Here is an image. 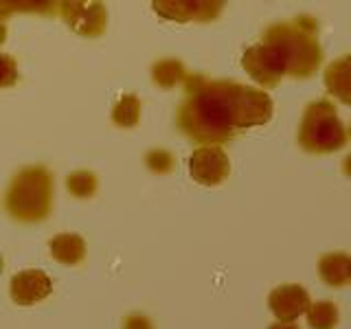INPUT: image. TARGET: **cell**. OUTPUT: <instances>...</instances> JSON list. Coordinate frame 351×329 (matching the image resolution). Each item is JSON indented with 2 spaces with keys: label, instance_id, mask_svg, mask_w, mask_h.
Returning a JSON list of instances; mask_svg holds the SVG:
<instances>
[{
  "label": "cell",
  "instance_id": "obj_12",
  "mask_svg": "<svg viewBox=\"0 0 351 329\" xmlns=\"http://www.w3.org/2000/svg\"><path fill=\"white\" fill-rule=\"evenodd\" d=\"M318 277L329 288H343L351 283V257L345 252H327L318 261Z\"/></svg>",
  "mask_w": 351,
  "mask_h": 329
},
{
  "label": "cell",
  "instance_id": "obj_11",
  "mask_svg": "<svg viewBox=\"0 0 351 329\" xmlns=\"http://www.w3.org/2000/svg\"><path fill=\"white\" fill-rule=\"evenodd\" d=\"M323 82L327 93L345 106H351V55H343L325 69Z\"/></svg>",
  "mask_w": 351,
  "mask_h": 329
},
{
  "label": "cell",
  "instance_id": "obj_14",
  "mask_svg": "<svg viewBox=\"0 0 351 329\" xmlns=\"http://www.w3.org/2000/svg\"><path fill=\"white\" fill-rule=\"evenodd\" d=\"M186 77H189V73L184 71L182 62L178 60H158L152 66V82L158 88H165V90H169L176 84H184Z\"/></svg>",
  "mask_w": 351,
  "mask_h": 329
},
{
  "label": "cell",
  "instance_id": "obj_2",
  "mask_svg": "<svg viewBox=\"0 0 351 329\" xmlns=\"http://www.w3.org/2000/svg\"><path fill=\"white\" fill-rule=\"evenodd\" d=\"M261 42L272 51L285 77H312L323 62L318 44V22L312 16H299L290 22H277L263 31Z\"/></svg>",
  "mask_w": 351,
  "mask_h": 329
},
{
  "label": "cell",
  "instance_id": "obj_19",
  "mask_svg": "<svg viewBox=\"0 0 351 329\" xmlns=\"http://www.w3.org/2000/svg\"><path fill=\"white\" fill-rule=\"evenodd\" d=\"M3 66H5V73H3V88H9V86H14L18 82V64L9 58V55L5 53L3 55Z\"/></svg>",
  "mask_w": 351,
  "mask_h": 329
},
{
  "label": "cell",
  "instance_id": "obj_23",
  "mask_svg": "<svg viewBox=\"0 0 351 329\" xmlns=\"http://www.w3.org/2000/svg\"><path fill=\"white\" fill-rule=\"evenodd\" d=\"M347 132H349V136H351V125H349V130H347Z\"/></svg>",
  "mask_w": 351,
  "mask_h": 329
},
{
  "label": "cell",
  "instance_id": "obj_6",
  "mask_svg": "<svg viewBox=\"0 0 351 329\" xmlns=\"http://www.w3.org/2000/svg\"><path fill=\"white\" fill-rule=\"evenodd\" d=\"M189 173L197 184L215 186L230 173V160L228 154L222 147L206 145L197 147L189 156Z\"/></svg>",
  "mask_w": 351,
  "mask_h": 329
},
{
  "label": "cell",
  "instance_id": "obj_21",
  "mask_svg": "<svg viewBox=\"0 0 351 329\" xmlns=\"http://www.w3.org/2000/svg\"><path fill=\"white\" fill-rule=\"evenodd\" d=\"M268 329H301V327L296 325V323H279V321H277V323H272Z\"/></svg>",
  "mask_w": 351,
  "mask_h": 329
},
{
  "label": "cell",
  "instance_id": "obj_7",
  "mask_svg": "<svg viewBox=\"0 0 351 329\" xmlns=\"http://www.w3.org/2000/svg\"><path fill=\"white\" fill-rule=\"evenodd\" d=\"M312 305L310 294L299 283H283L268 294V307L279 323H296Z\"/></svg>",
  "mask_w": 351,
  "mask_h": 329
},
{
  "label": "cell",
  "instance_id": "obj_3",
  "mask_svg": "<svg viewBox=\"0 0 351 329\" xmlns=\"http://www.w3.org/2000/svg\"><path fill=\"white\" fill-rule=\"evenodd\" d=\"M53 189L55 182L47 167H40V164L25 167L14 175V180H11L7 189L5 195L7 213L25 224L42 222L51 213Z\"/></svg>",
  "mask_w": 351,
  "mask_h": 329
},
{
  "label": "cell",
  "instance_id": "obj_9",
  "mask_svg": "<svg viewBox=\"0 0 351 329\" xmlns=\"http://www.w3.org/2000/svg\"><path fill=\"white\" fill-rule=\"evenodd\" d=\"M241 66H244V71L263 88H274L285 77L281 66L274 60V55L268 51L266 44H261V42L252 44L250 49L244 51V55H241Z\"/></svg>",
  "mask_w": 351,
  "mask_h": 329
},
{
  "label": "cell",
  "instance_id": "obj_20",
  "mask_svg": "<svg viewBox=\"0 0 351 329\" xmlns=\"http://www.w3.org/2000/svg\"><path fill=\"white\" fill-rule=\"evenodd\" d=\"M123 329H154L152 321L147 316H143V314H132L125 318V323H123Z\"/></svg>",
  "mask_w": 351,
  "mask_h": 329
},
{
  "label": "cell",
  "instance_id": "obj_13",
  "mask_svg": "<svg viewBox=\"0 0 351 329\" xmlns=\"http://www.w3.org/2000/svg\"><path fill=\"white\" fill-rule=\"evenodd\" d=\"M51 257L64 266H77L86 257V241L75 233H60L49 241Z\"/></svg>",
  "mask_w": 351,
  "mask_h": 329
},
{
  "label": "cell",
  "instance_id": "obj_5",
  "mask_svg": "<svg viewBox=\"0 0 351 329\" xmlns=\"http://www.w3.org/2000/svg\"><path fill=\"white\" fill-rule=\"evenodd\" d=\"M58 14L84 38H99L108 27V11L101 3H60Z\"/></svg>",
  "mask_w": 351,
  "mask_h": 329
},
{
  "label": "cell",
  "instance_id": "obj_22",
  "mask_svg": "<svg viewBox=\"0 0 351 329\" xmlns=\"http://www.w3.org/2000/svg\"><path fill=\"white\" fill-rule=\"evenodd\" d=\"M343 171H345V173L349 175V178H351V154H349V156L343 160Z\"/></svg>",
  "mask_w": 351,
  "mask_h": 329
},
{
  "label": "cell",
  "instance_id": "obj_18",
  "mask_svg": "<svg viewBox=\"0 0 351 329\" xmlns=\"http://www.w3.org/2000/svg\"><path fill=\"white\" fill-rule=\"evenodd\" d=\"M145 164H147V169L154 173H169L176 164V158L167 149H152L145 156Z\"/></svg>",
  "mask_w": 351,
  "mask_h": 329
},
{
  "label": "cell",
  "instance_id": "obj_8",
  "mask_svg": "<svg viewBox=\"0 0 351 329\" xmlns=\"http://www.w3.org/2000/svg\"><path fill=\"white\" fill-rule=\"evenodd\" d=\"M11 299L18 305H36L44 299H49L53 292V281L47 272L42 270H22L11 277L9 285Z\"/></svg>",
  "mask_w": 351,
  "mask_h": 329
},
{
  "label": "cell",
  "instance_id": "obj_10",
  "mask_svg": "<svg viewBox=\"0 0 351 329\" xmlns=\"http://www.w3.org/2000/svg\"><path fill=\"white\" fill-rule=\"evenodd\" d=\"M222 3H176V0L154 3V11L171 22H211L222 14Z\"/></svg>",
  "mask_w": 351,
  "mask_h": 329
},
{
  "label": "cell",
  "instance_id": "obj_16",
  "mask_svg": "<svg viewBox=\"0 0 351 329\" xmlns=\"http://www.w3.org/2000/svg\"><path fill=\"white\" fill-rule=\"evenodd\" d=\"M141 119V99L136 95H123L112 108V123L119 127H134Z\"/></svg>",
  "mask_w": 351,
  "mask_h": 329
},
{
  "label": "cell",
  "instance_id": "obj_1",
  "mask_svg": "<svg viewBox=\"0 0 351 329\" xmlns=\"http://www.w3.org/2000/svg\"><path fill=\"white\" fill-rule=\"evenodd\" d=\"M272 108L266 90L189 73L176 123L186 138L200 143V147H222L241 132L266 125L272 119Z\"/></svg>",
  "mask_w": 351,
  "mask_h": 329
},
{
  "label": "cell",
  "instance_id": "obj_15",
  "mask_svg": "<svg viewBox=\"0 0 351 329\" xmlns=\"http://www.w3.org/2000/svg\"><path fill=\"white\" fill-rule=\"evenodd\" d=\"M307 325L312 329H336L338 325V307L334 301H314L305 314Z\"/></svg>",
  "mask_w": 351,
  "mask_h": 329
},
{
  "label": "cell",
  "instance_id": "obj_17",
  "mask_svg": "<svg viewBox=\"0 0 351 329\" xmlns=\"http://www.w3.org/2000/svg\"><path fill=\"white\" fill-rule=\"evenodd\" d=\"M97 175L88 169H80L73 171L69 178H66V189L71 191V195L75 197H93L97 191Z\"/></svg>",
  "mask_w": 351,
  "mask_h": 329
},
{
  "label": "cell",
  "instance_id": "obj_4",
  "mask_svg": "<svg viewBox=\"0 0 351 329\" xmlns=\"http://www.w3.org/2000/svg\"><path fill=\"white\" fill-rule=\"evenodd\" d=\"M349 132L340 121L334 103L329 99H316L307 103L301 125L299 145L310 154H332L347 145Z\"/></svg>",
  "mask_w": 351,
  "mask_h": 329
}]
</instances>
